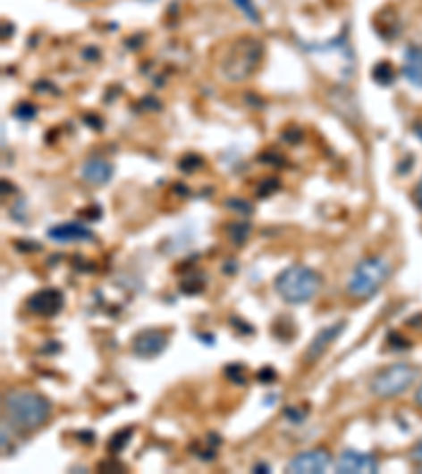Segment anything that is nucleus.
Segmentation results:
<instances>
[{
	"instance_id": "cd10ccee",
	"label": "nucleus",
	"mask_w": 422,
	"mask_h": 474,
	"mask_svg": "<svg viewBox=\"0 0 422 474\" xmlns=\"http://www.w3.org/2000/svg\"><path fill=\"white\" fill-rule=\"evenodd\" d=\"M416 407L422 412V384L418 386V390H416Z\"/></svg>"
},
{
	"instance_id": "9b49d317",
	"label": "nucleus",
	"mask_w": 422,
	"mask_h": 474,
	"mask_svg": "<svg viewBox=\"0 0 422 474\" xmlns=\"http://www.w3.org/2000/svg\"><path fill=\"white\" fill-rule=\"evenodd\" d=\"M46 237L55 243H91L96 241V234H93L89 228H85L83 224H76V221H70V224H57L49 228Z\"/></svg>"
},
{
	"instance_id": "2f4dec72",
	"label": "nucleus",
	"mask_w": 422,
	"mask_h": 474,
	"mask_svg": "<svg viewBox=\"0 0 422 474\" xmlns=\"http://www.w3.org/2000/svg\"><path fill=\"white\" fill-rule=\"evenodd\" d=\"M146 3H155V0H146Z\"/></svg>"
},
{
	"instance_id": "393cba45",
	"label": "nucleus",
	"mask_w": 422,
	"mask_h": 474,
	"mask_svg": "<svg viewBox=\"0 0 422 474\" xmlns=\"http://www.w3.org/2000/svg\"><path fill=\"white\" fill-rule=\"evenodd\" d=\"M412 460L416 462V464H422V438L418 443L414 445V449H412Z\"/></svg>"
},
{
	"instance_id": "c85d7f7f",
	"label": "nucleus",
	"mask_w": 422,
	"mask_h": 474,
	"mask_svg": "<svg viewBox=\"0 0 422 474\" xmlns=\"http://www.w3.org/2000/svg\"><path fill=\"white\" fill-rule=\"evenodd\" d=\"M414 133H416V136H418V139L422 142V122H416V125H414Z\"/></svg>"
},
{
	"instance_id": "c756f323",
	"label": "nucleus",
	"mask_w": 422,
	"mask_h": 474,
	"mask_svg": "<svg viewBox=\"0 0 422 474\" xmlns=\"http://www.w3.org/2000/svg\"><path fill=\"white\" fill-rule=\"evenodd\" d=\"M260 470H262V472H268V466H266V464H256V466H254V472H260Z\"/></svg>"
},
{
	"instance_id": "5701e85b",
	"label": "nucleus",
	"mask_w": 422,
	"mask_h": 474,
	"mask_svg": "<svg viewBox=\"0 0 422 474\" xmlns=\"http://www.w3.org/2000/svg\"><path fill=\"white\" fill-rule=\"evenodd\" d=\"M307 413H308V409H302V412L298 407L285 409V418L291 420V424H302L304 418H307Z\"/></svg>"
},
{
	"instance_id": "f3484780",
	"label": "nucleus",
	"mask_w": 422,
	"mask_h": 474,
	"mask_svg": "<svg viewBox=\"0 0 422 474\" xmlns=\"http://www.w3.org/2000/svg\"><path fill=\"white\" fill-rule=\"evenodd\" d=\"M131 435H133V428H122V430L116 432V435L108 441V452L110 453H121L122 449H125L129 445V438H131Z\"/></svg>"
},
{
	"instance_id": "6e6552de",
	"label": "nucleus",
	"mask_w": 422,
	"mask_h": 474,
	"mask_svg": "<svg viewBox=\"0 0 422 474\" xmlns=\"http://www.w3.org/2000/svg\"><path fill=\"white\" fill-rule=\"evenodd\" d=\"M169 346V333L165 329H144L133 337L131 350L138 359H156Z\"/></svg>"
},
{
	"instance_id": "7ed1b4c3",
	"label": "nucleus",
	"mask_w": 422,
	"mask_h": 474,
	"mask_svg": "<svg viewBox=\"0 0 422 474\" xmlns=\"http://www.w3.org/2000/svg\"><path fill=\"white\" fill-rule=\"evenodd\" d=\"M321 289L319 272L308 266H287L274 279V291L285 304H307L315 300Z\"/></svg>"
},
{
	"instance_id": "9d476101",
	"label": "nucleus",
	"mask_w": 422,
	"mask_h": 474,
	"mask_svg": "<svg viewBox=\"0 0 422 474\" xmlns=\"http://www.w3.org/2000/svg\"><path fill=\"white\" fill-rule=\"evenodd\" d=\"M380 470V462L372 453H361L355 449H344L336 462L338 474H374Z\"/></svg>"
},
{
	"instance_id": "39448f33",
	"label": "nucleus",
	"mask_w": 422,
	"mask_h": 474,
	"mask_svg": "<svg viewBox=\"0 0 422 474\" xmlns=\"http://www.w3.org/2000/svg\"><path fill=\"white\" fill-rule=\"evenodd\" d=\"M416 379H418V369L409 362H395V365L380 369L372 378L369 392L376 399H395V396H401L403 392L412 388Z\"/></svg>"
},
{
	"instance_id": "a878e982",
	"label": "nucleus",
	"mask_w": 422,
	"mask_h": 474,
	"mask_svg": "<svg viewBox=\"0 0 422 474\" xmlns=\"http://www.w3.org/2000/svg\"><path fill=\"white\" fill-rule=\"evenodd\" d=\"M414 198H416V204H418V209L422 211V178H420V181H418V186H416Z\"/></svg>"
},
{
	"instance_id": "b1692460",
	"label": "nucleus",
	"mask_w": 422,
	"mask_h": 474,
	"mask_svg": "<svg viewBox=\"0 0 422 474\" xmlns=\"http://www.w3.org/2000/svg\"><path fill=\"white\" fill-rule=\"evenodd\" d=\"M257 379H260V382H264V384H271V382H274V379H277V371H274L273 367H264V369H260V373H257Z\"/></svg>"
},
{
	"instance_id": "4468645a",
	"label": "nucleus",
	"mask_w": 422,
	"mask_h": 474,
	"mask_svg": "<svg viewBox=\"0 0 422 474\" xmlns=\"http://www.w3.org/2000/svg\"><path fill=\"white\" fill-rule=\"evenodd\" d=\"M374 26H376L378 37H383L384 40H392L395 37H400V13L392 7H384L374 17Z\"/></svg>"
},
{
	"instance_id": "f03ea898",
	"label": "nucleus",
	"mask_w": 422,
	"mask_h": 474,
	"mask_svg": "<svg viewBox=\"0 0 422 474\" xmlns=\"http://www.w3.org/2000/svg\"><path fill=\"white\" fill-rule=\"evenodd\" d=\"M264 60V45L254 37L234 38L220 55V74L231 83H243L260 68Z\"/></svg>"
},
{
	"instance_id": "2eb2a0df",
	"label": "nucleus",
	"mask_w": 422,
	"mask_h": 474,
	"mask_svg": "<svg viewBox=\"0 0 422 474\" xmlns=\"http://www.w3.org/2000/svg\"><path fill=\"white\" fill-rule=\"evenodd\" d=\"M395 68H392L391 62H378L376 66L372 68V79L374 83L380 87H391L392 80H395Z\"/></svg>"
},
{
	"instance_id": "f257e3e1",
	"label": "nucleus",
	"mask_w": 422,
	"mask_h": 474,
	"mask_svg": "<svg viewBox=\"0 0 422 474\" xmlns=\"http://www.w3.org/2000/svg\"><path fill=\"white\" fill-rule=\"evenodd\" d=\"M4 421L20 435H30L49 420L51 403L46 396L30 388H15L4 395Z\"/></svg>"
},
{
	"instance_id": "4be33fe9",
	"label": "nucleus",
	"mask_w": 422,
	"mask_h": 474,
	"mask_svg": "<svg viewBox=\"0 0 422 474\" xmlns=\"http://www.w3.org/2000/svg\"><path fill=\"white\" fill-rule=\"evenodd\" d=\"M226 207L239 211L241 215H251V211H254V207L248 204V201H241V198H231V201H226Z\"/></svg>"
},
{
	"instance_id": "dca6fc26",
	"label": "nucleus",
	"mask_w": 422,
	"mask_h": 474,
	"mask_svg": "<svg viewBox=\"0 0 422 474\" xmlns=\"http://www.w3.org/2000/svg\"><path fill=\"white\" fill-rule=\"evenodd\" d=\"M232 3H234V7H237L245 15V20L254 23V26H257V23L262 21L260 20V11H257L254 0H232Z\"/></svg>"
},
{
	"instance_id": "20e7f679",
	"label": "nucleus",
	"mask_w": 422,
	"mask_h": 474,
	"mask_svg": "<svg viewBox=\"0 0 422 474\" xmlns=\"http://www.w3.org/2000/svg\"><path fill=\"white\" fill-rule=\"evenodd\" d=\"M391 279V263L380 255H372L361 260L355 266L347 283V294L350 300H369L383 289V285Z\"/></svg>"
},
{
	"instance_id": "f8f14e48",
	"label": "nucleus",
	"mask_w": 422,
	"mask_h": 474,
	"mask_svg": "<svg viewBox=\"0 0 422 474\" xmlns=\"http://www.w3.org/2000/svg\"><path fill=\"white\" fill-rule=\"evenodd\" d=\"M113 173H114L113 165L99 156L87 158L83 167H80V178L91 186H106L110 179H113Z\"/></svg>"
},
{
	"instance_id": "1a4fd4ad",
	"label": "nucleus",
	"mask_w": 422,
	"mask_h": 474,
	"mask_svg": "<svg viewBox=\"0 0 422 474\" xmlns=\"http://www.w3.org/2000/svg\"><path fill=\"white\" fill-rule=\"evenodd\" d=\"M26 308L28 312L43 316V319H53L63 310V294L55 287H46L28 297Z\"/></svg>"
},
{
	"instance_id": "7c9ffc66",
	"label": "nucleus",
	"mask_w": 422,
	"mask_h": 474,
	"mask_svg": "<svg viewBox=\"0 0 422 474\" xmlns=\"http://www.w3.org/2000/svg\"><path fill=\"white\" fill-rule=\"evenodd\" d=\"M418 470H420V472H422V464H418Z\"/></svg>"
},
{
	"instance_id": "423d86ee",
	"label": "nucleus",
	"mask_w": 422,
	"mask_h": 474,
	"mask_svg": "<svg viewBox=\"0 0 422 474\" xmlns=\"http://www.w3.org/2000/svg\"><path fill=\"white\" fill-rule=\"evenodd\" d=\"M332 466V453L325 447H315L302 452L287 462L285 472L290 474H321Z\"/></svg>"
},
{
	"instance_id": "6ab92c4d",
	"label": "nucleus",
	"mask_w": 422,
	"mask_h": 474,
	"mask_svg": "<svg viewBox=\"0 0 422 474\" xmlns=\"http://www.w3.org/2000/svg\"><path fill=\"white\" fill-rule=\"evenodd\" d=\"M37 114H38V108L30 102H20L13 108V116L17 121H32V119H37Z\"/></svg>"
},
{
	"instance_id": "0eeeda50",
	"label": "nucleus",
	"mask_w": 422,
	"mask_h": 474,
	"mask_svg": "<svg viewBox=\"0 0 422 474\" xmlns=\"http://www.w3.org/2000/svg\"><path fill=\"white\" fill-rule=\"evenodd\" d=\"M344 329H347V320H336V323L327 325L319 333H316V336L308 342L307 350H304V356H302L304 365H313V362L319 361L321 356H324L327 350H330L332 344L336 342L340 336H342Z\"/></svg>"
},
{
	"instance_id": "a211bd4d",
	"label": "nucleus",
	"mask_w": 422,
	"mask_h": 474,
	"mask_svg": "<svg viewBox=\"0 0 422 474\" xmlns=\"http://www.w3.org/2000/svg\"><path fill=\"white\" fill-rule=\"evenodd\" d=\"M251 230L249 221H237V224H231V228H228V232H231V238L234 245H243L245 241H248V234Z\"/></svg>"
},
{
	"instance_id": "ddd939ff",
	"label": "nucleus",
	"mask_w": 422,
	"mask_h": 474,
	"mask_svg": "<svg viewBox=\"0 0 422 474\" xmlns=\"http://www.w3.org/2000/svg\"><path fill=\"white\" fill-rule=\"evenodd\" d=\"M401 72L406 76V80L416 89H422V46L409 45L403 55Z\"/></svg>"
},
{
	"instance_id": "412c9836",
	"label": "nucleus",
	"mask_w": 422,
	"mask_h": 474,
	"mask_svg": "<svg viewBox=\"0 0 422 474\" xmlns=\"http://www.w3.org/2000/svg\"><path fill=\"white\" fill-rule=\"evenodd\" d=\"M224 371H226V378L232 379L234 384H245V382H248V378H245V367L243 365H228Z\"/></svg>"
},
{
	"instance_id": "aec40b11",
	"label": "nucleus",
	"mask_w": 422,
	"mask_h": 474,
	"mask_svg": "<svg viewBox=\"0 0 422 474\" xmlns=\"http://www.w3.org/2000/svg\"><path fill=\"white\" fill-rule=\"evenodd\" d=\"M178 167H180L184 173L198 171V167H203V158L198 156V154H192V152H190V154H186V156H181V158H180Z\"/></svg>"
},
{
	"instance_id": "bb28decb",
	"label": "nucleus",
	"mask_w": 422,
	"mask_h": 474,
	"mask_svg": "<svg viewBox=\"0 0 422 474\" xmlns=\"http://www.w3.org/2000/svg\"><path fill=\"white\" fill-rule=\"evenodd\" d=\"M231 323H232L234 327H239V329H241L243 333H254V329H251V327H249L248 323H245V325L239 323V319H231Z\"/></svg>"
}]
</instances>
